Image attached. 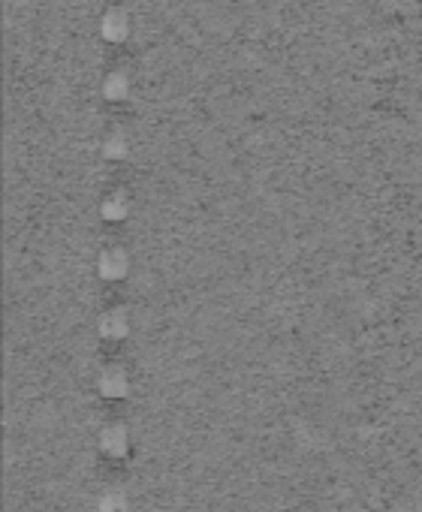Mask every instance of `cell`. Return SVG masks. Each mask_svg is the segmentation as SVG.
<instances>
[{
  "instance_id": "obj_1",
  "label": "cell",
  "mask_w": 422,
  "mask_h": 512,
  "mask_svg": "<svg viewBox=\"0 0 422 512\" xmlns=\"http://www.w3.org/2000/svg\"><path fill=\"white\" fill-rule=\"evenodd\" d=\"M97 446L103 455L109 458H127L130 446H133V437H130V428L124 422H109L103 425L100 437H97Z\"/></svg>"
},
{
  "instance_id": "obj_2",
  "label": "cell",
  "mask_w": 422,
  "mask_h": 512,
  "mask_svg": "<svg viewBox=\"0 0 422 512\" xmlns=\"http://www.w3.org/2000/svg\"><path fill=\"white\" fill-rule=\"evenodd\" d=\"M127 389H130V383H127L124 371L109 368V371L100 374V392H103L106 398H121V395H127Z\"/></svg>"
},
{
  "instance_id": "obj_3",
  "label": "cell",
  "mask_w": 422,
  "mask_h": 512,
  "mask_svg": "<svg viewBox=\"0 0 422 512\" xmlns=\"http://www.w3.org/2000/svg\"><path fill=\"white\" fill-rule=\"evenodd\" d=\"M127 506H130V500L121 488H106L97 500L100 512H127Z\"/></svg>"
}]
</instances>
